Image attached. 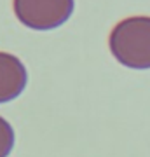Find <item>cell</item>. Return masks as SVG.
Returning a JSON list of instances; mask_svg holds the SVG:
<instances>
[{"label": "cell", "instance_id": "6da1fadb", "mask_svg": "<svg viewBox=\"0 0 150 157\" xmlns=\"http://www.w3.org/2000/svg\"><path fill=\"white\" fill-rule=\"evenodd\" d=\"M113 58L133 70L150 68V17L133 16L117 23L108 39Z\"/></svg>", "mask_w": 150, "mask_h": 157}, {"label": "cell", "instance_id": "7a4b0ae2", "mask_svg": "<svg viewBox=\"0 0 150 157\" xmlns=\"http://www.w3.org/2000/svg\"><path fill=\"white\" fill-rule=\"evenodd\" d=\"M73 0H14V14L32 30H52L68 21Z\"/></svg>", "mask_w": 150, "mask_h": 157}, {"label": "cell", "instance_id": "277c9868", "mask_svg": "<svg viewBox=\"0 0 150 157\" xmlns=\"http://www.w3.org/2000/svg\"><path fill=\"white\" fill-rule=\"evenodd\" d=\"M14 147V129L4 117H0V157H7Z\"/></svg>", "mask_w": 150, "mask_h": 157}, {"label": "cell", "instance_id": "3957f363", "mask_svg": "<svg viewBox=\"0 0 150 157\" xmlns=\"http://www.w3.org/2000/svg\"><path fill=\"white\" fill-rule=\"evenodd\" d=\"M28 73L19 58L0 52V103L16 100L26 87Z\"/></svg>", "mask_w": 150, "mask_h": 157}]
</instances>
